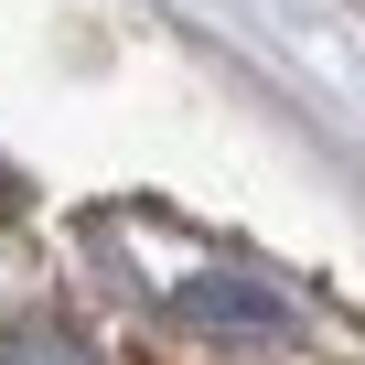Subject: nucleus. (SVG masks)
<instances>
[{
	"instance_id": "f257e3e1",
	"label": "nucleus",
	"mask_w": 365,
	"mask_h": 365,
	"mask_svg": "<svg viewBox=\"0 0 365 365\" xmlns=\"http://www.w3.org/2000/svg\"><path fill=\"white\" fill-rule=\"evenodd\" d=\"M172 312H182V322H205V333H290V301H279L269 279H226V269L182 279Z\"/></svg>"
}]
</instances>
